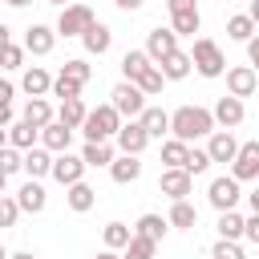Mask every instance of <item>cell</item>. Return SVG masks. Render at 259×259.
Segmentation results:
<instances>
[{
  "label": "cell",
  "mask_w": 259,
  "mask_h": 259,
  "mask_svg": "<svg viewBox=\"0 0 259 259\" xmlns=\"http://www.w3.org/2000/svg\"><path fill=\"white\" fill-rule=\"evenodd\" d=\"M255 85H259V73H255L251 65H235V69H227V93H231V97H251Z\"/></svg>",
  "instance_id": "15"
},
{
  "label": "cell",
  "mask_w": 259,
  "mask_h": 259,
  "mask_svg": "<svg viewBox=\"0 0 259 259\" xmlns=\"http://www.w3.org/2000/svg\"><path fill=\"white\" fill-rule=\"evenodd\" d=\"M20 170H24L28 178H45V174L53 170V154H49V150L36 142L32 150H24V162H20Z\"/></svg>",
  "instance_id": "21"
},
{
  "label": "cell",
  "mask_w": 259,
  "mask_h": 259,
  "mask_svg": "<svg viewBox=\"0 0 259 259\" xmlns=\"http://www.w3.org/2000/svg\"><path fill=\"white\" fill-rule=\"evenodd\" d=\"M12 93H16V85L12 81H0V105H12Z\"/></svg>",
  "instance_id": "49"
},
{
  "label": "cell",
  "mask_w": 259,
  "mask_h": 259,
  "mask_svg": "<svg viewBox=\"0 0 259 259\" xmlns=\"http://www.w3.org/2000/svg\"><path fill=\"white\" fill-rule=\"evenodd\" d=\"M85 162H81V154H69V150H61V154H53V178L61 182V186H73V182H81L85 178Z\"/></svg>",
  "instance_id": "7"
},
{
  "label": "cell",
  "mask_w": 259,
  "mask_h": 259,
  "mask_svg": "<svg viewBox=\"0 0 259 259\" xmlns=\"http://www.w3.org/2000/svg\"><path fill=\"white\" fill-rule=\"evenodd\" d=\"M235 150H239V142H235L231 130H210V134H206V154H210V162H231Z\"/></svg>",
  "instance_id": "16"
},
{
  "label": "cell",
  "mask_w": 259,
  "mask_h": 259,
  "mask_svg": "<svg viewBox=\"0 0 259 259\" xmlns=\"http://www.w3.org/2000/svg\"><path fill=\"white\" fill-rule=\"evenodd\" d=\"M85 113H89V109H85V101H81V97H65V101L57 105V121H61V125H69V130H81Z\"/></svg>",
  "instance_id": "27"
},
{
  "label": "cell",
  "mask_w": 259,
  "mask_h": 259,
  "mask_svg": "<svg viewBox=\"0 0 259 259\" xmlns=\"http://www.w3.org/2000/svg\"><path fill=\"white\" fill-rule=\"evenodd\" d=\"M166 8L170 12H190V8H198V0H166Z\"/></svg>",
  "instance_id": "48"
},
{
  "label": "cell",
  "mask_w": 259,
  "mask_h": 259,
  "mask_svg": "<svg viewBox=\"0 0 259 259\" xmlns=\"http://www.w3.org/2000/svg\"><path fill=\"white\" fill-rule=\"evenodd\" d=\"M113 142H117V150H121V154H138V158H142V150L150 146V134H146V130H142V121L134 117V121H121V125H117Z\"/></svg>",
  "instance_id": "10"
},
{
  "label": "cell",
  "mask_w": 259,
  "mask_h": 259,
  "mask_svg": "<svg viewBox=\"0 0 259 259\" xmlns=\"http://www.w3.org/2000/svg\"><path fill=\"white\" fill-rule=\"evenodd\" d=\"M53 45H57V28H49V24H28V28H24V53L49 57Z\"/></svg>",
  "instance_id": "12"
},
{
  "label": "cell",
  "mask_w": 259,
  "mask_h": 259,
  "mask_svg": "<svg viewBox=\"0 0 259 259\" xmlns=\"http://www.w3.org/2000/svg\"><path fill=\"white\" fill-rule=\"evenodd\" d=\"M20 65H24V45L0 49V69H20Z\"/></svg>",
  "instance_id": "44"
},
{
  "label": "cell",
  "mask_w": 259,
  "mask_h": 259,
  "mask_svg": "<svg viewBox=\"0 0 259 259\" xmlns=\"http://www.w3.org/2000/svg\"><path fill=\"white\" fill-rule=\"evenodd\" d=\"M69 142H73V130H69V125H61L57 117H53L49 125H40V146H45L49 154H61V150H69Z\"/></svg>",
  "instance_id": "19"
},
{
  "label": "cell",
  "mask_w": 259,
  "mask_h": 259,
  "mask_svg": "<svg viewBox=\"0 0 259 259\" xmlns=\"http://www.w3.org/2000/svg\"><path fill=\"white\" fill-rule=\"evenodd\" d=\"M255 93H259V85H255Z\"/></svg>",
  "instance_id": "62"
},
{
  "label": "cell",
  "mask_w": 259,
  "mask_h": 259,
  "mask_svg": "<svg viewBox=\"0 0 259 259\" xmlns=\"http://www.w3.org/2000/svg\"><path fill=\"white\" fill-rule=\"evenodd\" d=\"M20 162H24V150H16V146H0V174H16Z\"/></svg>",
  "instance_id": "41"
},
{
  "label": "cell",
  "mask_w": 259,
  "mask_h": 259,
  "mask_svg": "<svg viewBox=\"0 0 259 259\" xmlns=\"http://www.w3.org/2000/svg\"><path fill=\"white\" fill-rule=\"evenodd\" d=\"M20 117H24L28 125H36V130H40V125H49V121H53L57 113H53V105H49L45 97H28V101H24V113H20Z\"/></svg>",
  "instance_id": "29"
},
{
  "label": "cell",
  "mask_w": 259,
  "mask_h": 259,
  "mask_svg": "<svg viewBox=\"0 0 259 259\" xmlns=\"http://www.w3.org/2000/svg\"><path fill=\"white\" fill-rule=\"evenodd\" d=\"M97 259H121V251H109V247H101V251H97Z\"/></svg>",
  "instance_id": "55"
},
{
  "label": "cell",
  "mask_w": 259,
  "mask_h": 259,
  "mask_svg": "<svg viewBox=\"0 0 259 259\" xmlns=\"http://www.w3.org/2000/svg\"><path fill=\"white\" fill-rule=\"evenodd\" d=\"M4 4H12V8H24V4H32V0H4Z\"/></svg>",
  "instance_id": "58"
},
{
  "label": "cell",
  "mask_w": 259,
  "mask_h": 259,
  "mask_svg": "<svg viewBox=\"0 0 259 259\" xmlns=\"http://www.w3.org/2000/svg\"><path fill=\"white\" fill-rule=\"evenodd\" d=\"M8 45H12V28H8V24H0V49H8Z\"/></svg>",
  "instance_id": "51"
},
{
  "label": "cell",
  "mask_w": 259,
  "mask_h": 259,
  "mask_svg": "<svg viewBox=\"0 0 259 259\" xmlns=\"http://www.w3.org/2000/svg\"><path fill=\"white\" fill-rule=\"evenodd\" d=\"M0 259H8V247H4V243H0Z\"/></svg>",
  "instance_id": "59"
},
{
  "label": "cell",
  "mask_w": 259,
  "mask_h": 259,
  "mask_svg": "<svg viewBox=\"0 0 259 259\" xmlns=\"http://www.w3.org/2000/svg\"><path fill=\"white\" fill-rule=\"evenodd\" d=\"M49 4H57V8H65V4H69V0H49Z\"/></svg>",
  "instance_id": "60"
},
{
  "label": "cell",
  "mask_w": 259,
  "mask_h": 259,
  "mask_svg": "<svg viewBox=\"0 0 259 259\" xmlns=\"http://www.w3.org/2000/svg\"><path fill=\"white\" fill-rule=\"evenodd\" d=\"M210 259H243V247H239V239H219V243L210 247Z\"/></svg>",
  "instance_id": "42"
},
{
  "label": "cell",
  "mask_w": 259,
  "mask_h": 259,
  "mask_svg": "<svg viewBox=\"0 0 259 259\" xmlns=\"http://www.w3.org/2000/svg\"><path fill=\"white\" fill-rule=\"evenodd\" d=\"M158 190H162L170 202H174V198H186V194L194 190V174L182 170V166H166L162 178H158Z\"/></svg>",
  "instance_id": "8"
},
{
  "label": "cell",
  "mask_w": 259,
  "mask_h": 259,
  "mask_svg": "<svg viewBox=\"0 0 259 259\" xmlns=\"http://www.w3.org/2000/svg\"><path fill=\"white\" fill-rule=\"evenodd\" d=\"M130 235H134V231H130L125 223H117V219H113V223H105V227H101V247H109V251H121V247L130 243Z\"/></svg>",
  "instance_id": "32"
},
{
  "label": "cell",
  "mask_w": 259,
  "mask_h": 259,
  "mask_svg": "<svg viewBox=\"0 0 259 259\" xmlns=\"http://www.w3.org/2000/svg\"><path fill=\"white\" fill-rule=\"evenodd\" d=\"M227 36H231V40H243V45H247V40L255 36V20H251L247 12H235V16H227Z\"/></svg>",
  "instance_id": "34"
},
{
  "label": "cell",
  "mask_w": 259,
  "mask_h": 259,
  "mask_svg": "<svg viewBox=\"0 0 259 259\" xmlns=\"http://www.w3.org/2000/svg\"><path fill=\"white\" fill-rule=\"evenodd\" d=\"M182 170H190V174H206L210 170V154H206V146L198 150V146H190V154H186V166Z\"/></svg>",
  "instance_id": "40"
},
{
  "label": "cell",
  "mask_w": 259,
  "mask_h": 259,
  "mask_svg": "<svg viewBox=\"0 0 259 259\" xmlns=\"http://www.w3.org/2000/svg\"><path fill=\"white\" fill-rule=\"evenodd\" d=\"M109 178H113L117 186L138 182V178H142V162H138V154H117V158L109 162Z\"/></svg>",
  "instance_id": "18"
},
{
  "label": "cell",
  "mask_w": 259,
  "mask_h": 259,
  "mask_svg": "<svg viewBox=\"0 0 259 259\" xmlns=\"http://www.w3.org/2000/svg\"><path fill=\"white\" fill-rule=\"evenodd\" d=\"M109 105L121 113V121H134V117L146 109V93H142L134 81H121V85H113V93H109Z\"/></svg>",
  "instance_id": "4"
},
{
  "label": "cell",
  "mask_w": 259,
  "mask_h": 259,
  "mask_svg": "<svg viewBox=\"0 0 259 259\" xmlns=\"http://www.w3.org/2000/svg\"><path fill=\"white\" fill-rule=\"evenodd\" d=\"M190 65H194V73L206 77V81H214V77L227 73V57H223V49H219L210 36H198V40H194V49H190Z\"/></svg>",
  "instance_id": "2"
},
{
  "label": "cell",
  "mask_w": 259,
  "mask_h": 259,
  "mask_svg": "<svg viewBox=\"0 0 259 259\" xmlns=\"http://www.w3.org/2000/svg\"><path fill=\"white\" fill-rule=\"evenodd\" d=\"M210 117H214V125H223V130H235L243 117H247V109H243V97H219L214 101V109H210Z\"/></svg>",
  "instance_id": "13"
},
{
  "label": "cell",
  "mask_w": 259,
  "mask_h": 259,
  "mask_svg": "<svg viewBox=\"0 0 259 259\" xmlns=\"http://www.w3.org/2000/svg\"><path fill=\"white\" fill-rule=\"evenodd\" d=\"M170 28H174L178 36H194V32L202 28V16H198V8H190V12H170Z\"/></svg>",
  "instance_id": "33"
},
{
  "label": "cell",
  "mask_w": 259,
  "mask_h": 259,
  "mask_svg": "<svg viewBox=\"0 0 259 259\" xmlns=\"http://www.w3.org/2000/svg\"><path fill=\"white\" fill-rule=\"evenodd\" d=\"M4 182H8V174H0V194H4Z\"/></svg>",
  "instance_id": "61"
},
{
  "label": "cell",
  "mask_w": 259,
  "mask_h": 259,
  "mask_svg": "<svg viewBox=\"0 0 259 259\" xmlns=\"http://www.w3.org/2000/svg\"><path fill=\"white\" fill-rule=\"evenodd\" d=\"M247 16H251V20H255V28H259V0H251V4H247Z\"/></svg>",
  "instance_id": "53"
},
{
  "label": "cell",
  "mask_w": 259,
  "mask_h": 259,
  "mask_svg": "<svg viewBox=\"0 0 259 259\" xmlns=\"http://www.w3.org/2000/svg\"><path fill=\"white\" fill-rule=\"evenodd\" d=\"M81 45H85V53L101 57V53H109V45H113V28H109V24H101V20H93V24L81 32Z\"/></svg>",
  "instance_id": "17"
},
{
  "label": "cell",
  "mask_w": 259,
  "mask_h": 259,
  "mask_svg": "<svg viewBox=\"0 0 259 259\" xmlns=\"http://www.w3.org/2000/svg\"><path fill=\"white\" fill-rule=\"evenodd\" d=\"M186 154H190L186 142H178V138L162 142V162H166V166H186Z\"/></svg>",
  "instance_id": "38"
},
{
  "label": "cell",
  "mask_w": 259,
  "mask_h": 259,
  "mask_svg": "<svg viewBox=\"0 0 259 259\" xmlns=\"http://www.w3.org/2000/svg\"><path fill=\"white\" fill-rule=\"evenodd\" d=\"M219 239H243V214L239 210H219Z\"/></svg>",
  "instance_id": "36"
},
{
  "label": "cell",
  "mask_w": 259,
  "mask_h": 259,
  "mask_svg": "<svg viewBox=\"0 0 259 259\" xmlns=\"http://www.w3.org/2000/svg\"><path fill=\"white\" fill-rule=\"evenodd\" d=\"M150 65H154V61L146 57V49H130V53L121 57V77H125V81H138Z\"/></svg>",
  "instance_id": "31"
},
{
  "label": "cell",
  "mask_w": 259,
  "mask_h": 259,
  "mask_svg": "<svg viewBox=\"0 0 259 259\" xmlns=\"http://www.w3.org/2000/svg\"><path fill=\"white\" fill-rule=\"evenodd\" d=\"M134 85H138L146 97H158V93H162V85H166V77H162V69H158V65H150V69H146Z\"/></svg>",
  "instance_id": "37"
},
{
  "label": "cell",
  "mask_w": 259,
  "mask_h": 259,
  "mask_svg": "<svg viewBox=\"0 0 259 259\" xmlns=\"http://www.w3.org/2000/svg\"><path fill=\"white\" fill-rule=\"evenodd\" d=\"M206 198H210L214 210H235L239 198H243V182H239L235 174H223V178H214V182L206 186Z\"/></svg>",
  "instance_id": "5"
},
{
  "label": "cell",
  "mask_w": 259,
  "mask_h": 259,
  "mask_svg": "<svg viewBox=\"0 0 259 259\" xmlns=\"http://www.w3.org/2000/svg\"><path fill=\"white\" fill-rule=\"evenodd\" d=\"M247 61H251V69L259 73V36H251V40H247Z\"/></svg>",
  "instance_id": "47"
},
{
  "label": "cell",
  "mask_w": 259,
  "mask_h": 259,
  "mask_svg": "<svg viewBox=\"0 0 259 259\" xmlns=\"http://www.w3.org/2000/svg\"><path fill=\"white\" fill-rule=\"evenodd\" d=\"M65 202H69V210L73 214H85V210H93V202H97V190L81 178V182H73V186H65Z\"/></svg>",
  "instance_id": "20"
},
{
  "label": "cell",
  "mask_w": 259,
  "mask_h": 259,
  "mask_svg": "<svg viewBox=\"0 0 259 259\" xmlns=\"http://www.w3.org/2000/svg\"><path fill=\"white\" fill-rule=\"evenodd\" d=\"M16 206H20V214H40V210L49 206V194H45L40 178H28V182L16 190Z\"/></svg>",
  "instance_id": "14"
},
{
  "label": "cell",
  "mask_w": 259,
  "mask_h": 259,
  "mask_svg": "<svg viewBox=\"0 0 259 259\" xmlns=\"http://www.w3.org/2000/svg\"><path fill=\"white\" fill-rule=\"evenodd\" d=\"M113 4H117V8H121V12H138V8H142V4H146V0H113Z\"/></svg>",
  "instance_id": "50"
},
{
  "label": "cell",
  "mask_w": 259,
  "mask_h": 259,
  "mask_svg": "<svg viewBox=\"0 0 259 259\" xmlns=\"http://www.w3.org/2000/svg\"><path fill=\"white\" fill-rule=\"evenodd\" d=\"M154 251H158L154 239H146V235H130V243L121 247V259H154Z\"/></svg>",
  "instance_id": "35"
},
{
  "label": "cell",
  "mask_w": 259,
  "mask_h": 259,
  "mask_svg": "<svg viewBox=\"0 0 259 259\" xmlns=\"http://www.w3.org/2000/svg\"><path fill=\"white\" fill-rule=\"evenodd\" d=\"M166 223H170L174 231H194V227H198V210L190 206V198H174V202H170Z\"/></svg>",
  "instance_id": "22"
},
{
  "label": "cell",
  "mask_w": 259,
  "mask_h": 259,
  "mask_svg": "<svg viewBox=\"0 0 259 259\" xmlns=\"http://www.w3.org/2000/svg\"><path fill=\"white\" fill-rule=\"evenodd\" d=\"M243 239L259 243V210H251V219H243Z\"/></svg>",
  "instance_id": "46"
},
{
  "label": "cell",
  "mask_w": 259,
  "mask_h": 259,
  "mask_svg": "<svg viewBox=\"0 0 259 259\" xmlns=\"http://www.w3.org/2000/svg\"><path fill=\"white\" fill-rule=\"evenodd\" d=\"M16 219H20V206H16V198L0 194V227H16Z\"/></svg>",
  "instance_id": "45"
},
{
  "label": "cell",
  "mask_w": 259,
  "mask_h": 259,
  "mask_svg": "<svg viewBox=\"0 0 259 259\" xmlns=\"http://www.w3.org/2000/svg\"><path fill=\"white\" fill-rule=\"evenodd\" d=\"M174 49H178V32H174V28H162V24H158V28L146 32V57H150L154 65H158L162 57H170Z\"/></svg>",
  "instance_id": "11"
},
{
  "label": "cell",
  "mask_w": 259,
  "mask_h": 259,
  "mask_svg": "<svg viewBox=\"0 0 259 259\" xmlns=\"http://www.w3.org/2000/svg\"><path fill=\"white\" fill-rule=\"evenodd\" d=\"M20 89H24L28 97H45V93L53 89V77H49V69H40V65H28V69H24V77H20Z\"/></svg>",
  "instance_id": "24"
},
{
  "label": "cell",
  "mask_w": 259,
  "mask_h": 259,
  "mask_svg": "<svg viewBox=\"0 0 259 259\" xmlns=\"http://www.w3.org/2000/svg\"><path fill=\"white\" fill-rule=\"evenodd\" d=\"M117 125H121V113L105 101V105H97V109H89V113H85L81 134H85V142H113Z\"/></svg>",
  "instance_id": "3"
},
{
  "label": "cell",
  "mask_w": 259,
  "mask_h": 259,
  "mask_svg": "<svg viewBox=\"0 0 259 259\" xmlns=\"http://www.w3.org/2000/svg\"><path fill=\"white\" fill-rule=\"evenodd\" d=\"M0 146H8V125H0Z\"/></svg>",
  "instance_id": "57"
},
{
  "label": "cell",
  "mask_w": 259,
  "mask_h": 259,
  "mask_svg": "<svg viewBox=\"0 0 259 259\" xmlns=\"http://www.w3.org/2000/svg\"><path fill=\"white\" fill-rule=\"evenodd\" d=\"M36 142H40V130H36V125H28L24 117L8 125V146H16V150H32Z\"/></svg>",
  "instance_id": "28"
},
{
  "label": "cell",
  "mask_w": 259,
  "mask_h": 259,
  "mask_svg": "<svg viewBox=\"0 0 259 259\" xmlns=\"http://www.w3.org/2000/svg\"><path fill=\"white\" fill-rule=\"evenodd\" d=\"M166 231H170V223H166L162 214H154V210H150V214H142V219L134 223V235H146V239H154V243H162V239H166Z\"/></svg>",
  "instance_id": "30"
},
{
  "label": "cell",
  "mask_w": 259,
  "mask_h": 259,
  "mask_svg": "<svg viewBox=\"0 0 259 259\" xmlns=\"http://www.w3.org/2000/svg\"><path fill=\"white\" fill-rule=\"evenodd\" d=\"M93 20H97V16H93L89 4H65L61 16H57V36H81Z\"/></svg>",
  "instance_id": "6"
},
{
  "label": "cell",
  "mask_w": 259,
  "mask_h": 259,
  "mask_svg": "<svg viewBox=\"0 0 259 259\" xmlns=\"http://www.w3.org/2000/svg\"><path fill=\"white\" fill-rule=\"evenodd\" d=\"M210 130H219V125H214L210 109H202V105H182V109L170 113V134H174L178 142H186V146H194V142L206 138Z\"/></svg>",
  "instance_id": "1"
},
{
  "label": "cell",
  "mask_w": 259,
  "mask_h": 259,
  "mask_svg": "<svg viewBox=\"0 0 259 259\" xmlns=\"http://www.w3.org/2000/svg\"><path fill=\"white\" fill-rule=\"evenodd\" d=\"M113 158H117V146H113V142H85V150H81V162L93 166V170H97V166L109 170Z\"/></svg>",
  "instance_id": "25"
},
{
  "label": "cell",
  "mask_w": 259,
  "mask_h": 259,
  "mask_svg": "<svg viewBox=\"0 0 259 259\" xmlns=\"http://www.w3.org/2000/svg\"><path fill=\"white\" fill-rule=\"evenodd\" d=\"M247 206H251V210H259V186H255V190L247 194Z\"/></svg>",
  "instance_id": "54"
},
{
  "label": "cell",
  "mask_w": 259,
  "mask_h": 259,
  "mask_svg": "<svg viewBox=\"0 0 259 259\" xmlns=\"http://www.w3.org/2000/svg\"><path fill=\"white\" fill-rule=\"evenodd\" d=\"M138 121H142V130H146L150 138L170 134V113H166V109H158V105H146V109L138 113Z\"/></svg>",
  "instance_id": "26"
},
{
  "label": "cell",
  "mask_w": 259,
  "mask_h": 259,
  "mask_svg": "<svg viewBox=\"0 0 259 259\" xmlns=\"http://www.w3.org/2000/svg\"><path fill=\"white\" fill-rule=\"evenodd\" d=\"M61 73H65V77H73V81H81V85H85V81H89V73H93V69H89V65H85V61H81V57H73V61H65V65H61Z\"/></svg>",
  "instance_id": "43"
},
{
  "label": "cell",
  "mask_w": 259,
  "mask_h": 259,
  "mask_svg": "<svg viewBox=\"0 0 259 259\" xmlns=\"http://www.w3.org/2000/svg\"><path fill=\"white\" fill-rule=\"evenodd\" d=\"M81 89H85L81 81H73V77H65V73H57V77H53V89H49V93L65 101V97H81Z\"/></svg>",
  "instance_id": "39"
},
{
  "label": "cell",
  "mask_w": 259,
  "mask_h": 259,
  "mask_svg": "<svg viewBox=\"0 0 259 259\" xmlns=\"http://www.w3.org/2000/svg\"><path fill=\"white\" fill-rule=\"evenodd\" d=\"M8 259H36L32 251H8Z\"/></svg>",
  "instance_id": "56"
},
{
  "label": "cell",
  "mask_w": 259,
  "mask_h": 259,
  "mask_svg": "<svg viewBox=\"0 0 259 259\" xmlns=\"http://www.w3.org/2000/svg\"><path fill=\"white\" fill-rule=\"evenodd\" d=\"M0 125H12V105H0Z\"/></svg>",
  "instance_id": "52"
},
{
  "label": "cell",
  "mask_w": 259,
  "mask_h": 259,
  "mask_svg": "<svg viewBox=\"0 0 259 259\" xmlns=\"http://www.w3.org/2000/svg\"><path fill=\"white\" fill-rule=\"evenodd\" d=\"M158 69H162V77H166V81H182V77H190V69H194V65H190V53L174 49L170 57H162V61H158Z\"/></svg>",
  "instance_id": "23"
},
{
  "label": "cell",
  "mask_w": 259,
  "mask_h": 259,
  "mask_svg": "<svg viewBox=\"0 0 259 259\" xmlns=\"http://www.w3.org/2000/svg\"><path fill=\"white\" fill-rule=\"evenodd\" d=\"M231 174H235L239 182L259 178V142H239V150H235V158H231Z\"/></svg>",
  "instance_id": "9"
}]
</instances>
